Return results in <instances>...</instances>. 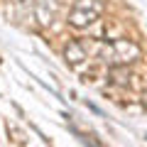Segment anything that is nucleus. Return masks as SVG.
I'll return each instance as SVG.
<instances>
[{"mask_svg":"<svg viewBox=\"0 0 147 147\" xmlns=\"http://www.w3.org/2000/svg\"><path fill=\"white\" fill-rule=\"evenodd\" d=\"M140 57L142 49L132 39H113L98 47V59L108 66H127V64H135Z\"/></svg>","mask_w":147,"mask_h":147,"instance_id":"obj_1","label":"nucleus"},{"mask_svg":"<svg viewBox=\"0 0 147 147\" xmlns=\"http://www.w3.org/2000/svg\"><path fill=\"white\" fill-rule=\"evenodd\" d=\"M103 7H105L103 0H74L66 22L71 27H76V30H84V27H88L91 22H96L103 15Z\"/></svg>","mask_w":147,"mask_h":147,"instance_id":"obj_2","label":"nucleus"},{"mask_svg":"<svg viewBox=\"0 0 147 147\" xmlns=\"http://www.w3.org/2000/svg\"><path fill=\"white\" fill-rule=\"evenodd\" d=\"M57 0H34V20L39 27H49L57 17Z\"/></svg>","mask_w":147,"mask_h":147,"instance_id":"obj_3","label":"nucleus"},{"mask_svg":"<svg viewBox=\"0 0 147 147\" xmlns=\"http://www.w3.org/2000/svg\"><path fill=\"white\" fill-rule=\"evenodd\" d=\"M64 59H66V64L69 66H74V69H79L81 64L88 59V52H86V44L84 42H79V39H71V42L64 47Z\"/></svg>","mask_w":147,"mask_h":147,"instance_id":"obj_4","label":"nucleus"},{"mask_svg":"<svg viewBox=\"0 0 147 147\" xmlns=\"http://www.w3.org/2000/svg\"><path fill=\"white\" fill-rule=\"evenodd\" d=\"M142 105H145V108H147V91H145V93H142Z\"/></svg>","mask_w":147,"mask_h":147,"instance_id":"obj_5","label":"nucleus"},{"mask_svg":"<svg viewBox=\"0 0 147 147\" xmlns=\"http://www.w3.org/2000/svg\"><path fill=\"white\" fill-rule=\"evenodd\" d=\"M17 3H32V0H17Z\"/></svg>","mask_w":147,"mask_h":147,"instance_id":"obj_6","label":"nucleus"}]
</instances>
